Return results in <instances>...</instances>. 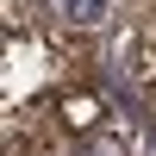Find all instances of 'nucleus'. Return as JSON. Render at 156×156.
I'll list each match as a JSON object with an SVG mask.
<instances>
[{
  "label": "nucleus",
  "instance_id": "obj_1",
  "mask_svg": "<svg viewBox=\"0 0 156 156\" xmlns=\"http://www.w3.org/2000/svg\"><path fill=\"white\" fill-rule=\"evenodd\" d=\"M62 6H69V19H100V12H106V0H62Z\"/></svg>",
  "mask_w": 156,
  "mask_h": 156
}]
</instances>
